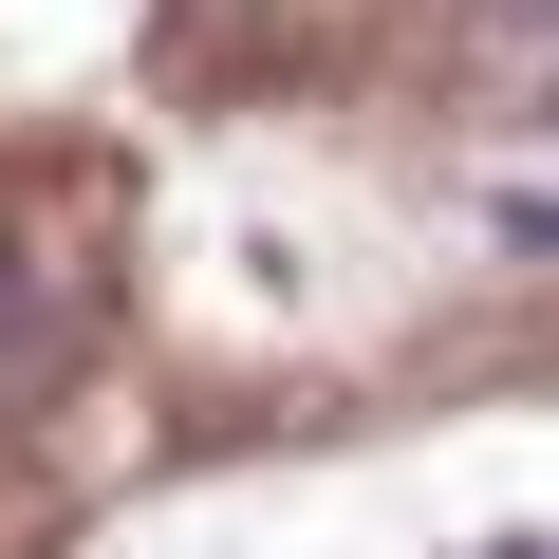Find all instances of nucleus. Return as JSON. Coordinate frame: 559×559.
<instances>
[{
    "label": "nucleus",
    "instance_id": "1",
    "mask_svg": "<svg viewBox=\"0 0 559 559\" xmlns=\"http://www.w3.org/2000/svg\"><path fill=\"white\" fill-rule=\"evenodd\" d=\"M485 559H559V522H503V540H485Z\"/></svg>",
    "mask_w": 559,
    "mask_h": 559
}]
</instances>
